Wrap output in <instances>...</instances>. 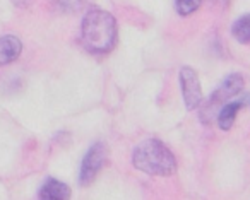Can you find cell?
<instances>
[{"label":"cell","instance_id":"ba28073f","mask_svg":"<svg viewBox=\"0 0 250 200\" xmlns=\"http://www.w3.org/2000/svg\"><path fill=\"white\" fill-rule=\"evenodd\" d=\"M22 52V45L16 36H2L0 38V65H9L19 59Z\"/></svg>","mask_w":250,"mask_h":200},{"label":"cell","instance_id":"8992f818","mask_svg":"<svg viewBox=\"0 0 250 200\" xmlns=\"http://www.w3.org/2000/svg\"><path fill=\"white\" fill-rule=\"evenodd\" d=\"M247 104H250V94H243V96H240V100L226 103L218 113L219 128H221V130H229V128L233 127V123H235V118H236V115H238V111L242 110L243 106H247Z\"/></svg>","mask_w":250,"mask_h":200},{"label":"cell","instance_id":"7c38bea8","mask_svg":"<svg viewBox=\"0 0 250 200\" xmlns=\"http://www.w3.org/2000/svg\"><path fill=\"white\" fill-rule=\"evenodd\" d=\"M12 4L14 5H18V7H22V9H26V7H29V5L35 2V0H11Z\"/></svg>","mask_w":250,"mask_h":200},{"label":"cell","instance_id":"9c48e42d","mask_svg":"<svg viewBox=\"0 0 250 200\" xmlns=\"http://www.w3.org/2000/svg\"><path fill=\"white\" fill-rule=\"evenodd\" d=\"M231 35L236 41L243 43H250V14L242 16L240 19H236L231 26Z\"/></svg>","mask_w":250,"mask_h":200},{"label":"cell","instance_id":"5b68a950","mask_svg":"<svg viewBox=\"0 0 250 200\" xmlns=\"http://www.w3.org/2000/svg\"><path fill=\"white\" fill-rule=\"evenodd\" d=\"M180 87L187 110H195L202 101V89L197 74H195V70L192 67H182Z\"/></svg>","mask_w":250,"mask_h":200},{"label":"cell","instance_id":"52a82bcc","mask_svg":"<svg viewBox=\"0 0 250 200\" xmlns=\"http://www.w3.org/2000/svg\"><path fill=\"white\" fill-rule=\"evenodd\" d=\"M70 188L55 178H48L40 188V200H69Z\"/></svg>","mask_w":250,"mask_h":200},{"label":"cell","instance_id":"30bf717a","mask_svg":"<svg viewBox=\"0 0 250 200\" xmlns=\"http://www.w3.org/2000/svg\"><path fill=\"white\" fill-rule=\"evenodd\" d=\"M202 0H175V7L180 16H190L201 7Z\"/></svg>","mask_w":250,"mask_h":200},{"label":"cell","instance_id":"7a4b0ae2","mask_svg":"<svg viewBox=\"0 0 250 200\" xmlns=\"http://www.w3.org/2000/svg\"><path fill=\"white\" fill-rule=\"evenodd\" d=\"M132 162L137 169L153 176H170L177 171V159L171 151L156 139L141 142L132 154Z\"/></svg>","mask_w":250,"mask_h":200},{"label":"cell","instance_id":"277c9868","mask_svg":"<svg viewBox=\"0 0 250 200\" xmlns=\"http://www.w3.org/2000/svg\"><path fill=\"white\" fill-rule=\"evenodd\" d=\"M104 158H106L104 144L98 142V144L91 145L89 151H87L86 156H84L83 164H81V173H79L81 185L87 186L94 181V178H96V175L100 173V169L103 168Z\"/></svg>","mask_w":250,"mask_h":200},{"label":"cell","instance_id":"8fae6325","mask_svg":"<svg viewBox=\"0 0 250 200\" xmlns=\"http://www.w3.org/2000/svg\"><path fill=\"white\" fill-rule=\"evenodd\" d=\"M86 0H53V4L63 12H76L83 7Z\"/></svg>","mask_w":250,"mask_h":200},{"label":"cell","instance_id":"6da1fadb","mask_svg":"<svg viewBox=\"0 0 250 200\" xmlns=\"http://www.w3.org/2000/svg\"><path fill=\"white\" fill-rule=\"evenodd\" d=\"M81 40L87 52L104 55L117 43V21L103 9H89L81 24Z\"/></svg>","mask_w":250,"mask_h":200},{"label":"cell","instance_id":"3957f363","mask_svg":"<svg viewBox=\"0 0 250 200\" xmlns=\"http://www.w3.org/2000/svg\"><path fill=\"white\" fill-rule=\"evenodd\" d=\"M242 89H243V77L240 76V74H231V76L226 77L221 82V86L211 94V98H209L208 103H206L204 110L208 111V113H211L214 108H219V106L223 108L226 103H229L233 98L238 96V94L242 93Z\"/></svg>","mask_w":250,"mask_h":200}]
</instances>
